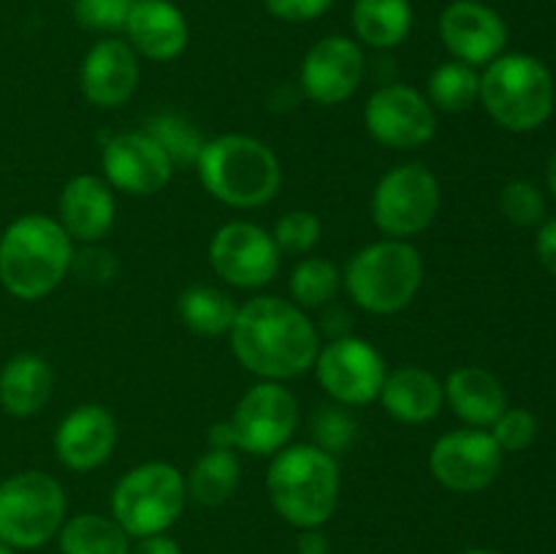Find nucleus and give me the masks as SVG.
I'll return each instance as SVG.
<instances>
[{"mask_svg":"<svg viewBox=\"0 0 556 554\" xmlns=\"http://www.w3.org/2000/svg\"><path fill=\"white\" fill-rule=\"evenodd\" d=\"M188 505L185 473L172 462H141L112 489V516L134 538L168 532Z\"/></svg>","mask_w":556,"mask_h":554,"instance_id":"0eeeda50","label":"nucleus"},{"mask_svg":"<svg viewBox=\"0 0 556 554\" xmlns=\"http://www.w3.org/2000/svg\"><path fill=\"white\" fill-rule=\"evenodd\" d=\"M117 418L106 405L85 402L60 418L54 429V456L71 473H92L112 459L117 449Z\"/></svg>","mask_w":556,"mask_h":554,"instance_id":"a211bd4d","label":"nucleus"},{"mask_svg":"<svg viewBox=\"0 0 556 554\" xmlns=\"http://www.w3.org/2000/svg\"><path fill=\"white\" fill-rule=\"evenodd\" d=\"M459 554H503V552H494V549L476 546V549H465V552H459Z\"/></svg>","mask_w":556,"mask_h":554,"instance_id":"37998d69","label":"nucleus"},{"mask_svg":"<svg viewBox=\"0 0 556 554\" xmlns=\"http://www.w3.org/2000/svg\"><path fill=\"white\" fill-rule=\"evenodd\" d=\"M68 500L52 473L20 470L0 481V543L33 552L54 541L65 521Z\"/></svg>","mask_w":556,"mask_h":554,"instance_id":"6e6552de","label":"nucleus"},{"mask_svg":"<svg viewBox=\"0 0 556 554\" xmlns=\"http://www.w3.org/2000/svg\"><path fill=\"white\" fill-rule=\"evenodd\" d=\"M60 554H130V536L114 521V516L85 514L65 516L58 532Z\"/></svg>","mask_w":556,"mask_h":554,"instance_id":"bb28decb","label":"nucleus"},{"mask_svg":"<svg viewBox=\"0 0 556 554\" xmlns=\"http://www.w3.org/2000/svg\"><path fill=\"white\" fill-rule=\"evenodd\" d=\"M438 33L451 58L472 68H486L508 43L505 20L481 0H454L445 5L438 20Z\"/></svg>","mask_w":556,"mask_h":554,"instance_id":"f3484780","label":"nucleus"},{"mask_svg":"<svg viewBox=\"0 0 556 554\" xmlns=\"http://www.w3.org/2000/svg\"><path fill=\"white\" fill-rule=\"evenodd\" d=\"M367 134L389 150H418L438 130V112L421 90L402 81L380 85L364 103Z\"/></svg>","mask_w":556,"mask_h":554,"instance_id":"4468645a","label":"nucleus"},{"mask_svg":"<svg viewBox=\"0 0 556 554\" xmlns=\"http://www.w3.org/2000/svg\"><path fill=\"white\" fill-rule=\"evenodd\" d=\"M367 58L356 38L326 36L307 49L299 71L304 96L318 106L345 103L362 87Z\"/></svg>","mask_w":556,"mask_h":554,"instance_id":"dca6fc26","label":"nucleus"},{"mask_svg":"<svg viewBox=\"0 0 556 554\" xmlns=\"http://www.w3.org/2000/svg\"><path fill=\"white\" fill-rule=\"evenodd\" d=\"M195 172L206 193L233 210L266 206L282 188V166L275 150L248 134L206 139Z\"/></svg>","mask_w":556,"mask_h":554,"instance_id":"20e7f679","label":"nucleus"},{"mask_svg":"<svg viewBox=\"0 0 556 554\" xmlns=\"http://www.w3.org/2000/svg\"><path fill=\"white\" fill-rule=\"evenodd\" d=\"M101 177L125 196H155L172 182L174 163L147 130L114 134L101 147Z\"/></svg>","mask_w":556,"mask_h":554,"instance_id":"2eb2a0df","label":"nucleus"},{"mask_svg":"<svg viewBox=\"0 0 556 554\" xmlns=\"http://www.w3.org/2000/svg\"><path fill=\"white\" fill-rule=\"evenodd\" d=\"M353 33L362 47L394 49L410 36V0H353Z\"/></svg>","mask_w":556,"mask_h":554,"instance_id":"393cba45","label":"nucleus"},{"mask_svg":"<svg viewBox=\"0 0 556 554\" xmlns=\"http://www.w3.org/2000/svg\"><path fill=\"white\" fill-rule=\"evenodd\" d=\"M242 481V462L233 449H206L185 476L188 500L201 508H217L237 494Z\"/></svg>","mask_w":556,"mask_h":554,"instance_id":"a878e982","label":"nucleus"},{"mask_svg":"<svg viewBox=\"0 0 556 554\" xmlns=\"http://www.w3.org/2000/svg\"><path fill=\"white\" fill-rule=\"evenodd\" d=\"M139 54L125 38H101L85 54L79 68V90L92 106L117 109L130 101L139 87Z\"/></svg>","mask_w":556,"mask_h":554,"instance_id":"6ab92c4d","label":"nucleus"},{"mask_svg":"<svg viewBox=\"0 0 556 554\" xmlns=\"http://www.w3.org/2000/svg\"><path fill=\"white\" fill-rule=\"evenodd\" d=\"M372 223L383 237L407 239L427 231L440 212V182L427 163H400L378 179L369 199Z\"/></svg>","mask_w":556,"mask_h":554,"instance_id":"1a4fd4ad","label":"nucleus"},{"mask_svg":"<svg viewBox=\"0 0 556 554\" xmlns=\"http://www.w3.org/2000/svg\"><path fill=\"white\" fill-rule=\"evenodd\" d=\"M356 438V421L342 405H326L313 416V443L329 454L340 456L351 449Z\"/></svg>","mask_w":556,"mask_h":554,"instance_id":"72a5a7b5","label":"nucleus"},{"mask_svg":"<svg viewBox=\"0 0 556 554\" xmlns=\"http://www.w3.org/2000/svg\"><path fill=\"white\" fill-rule=\"evenodd\" d=\"M424 286V259L407 239L364 244L342 269V288L369 315H396L413 304Z\"/></svg>","mask_w":556,"mask_h":554,"instance_id":"39448f33","label":"nucleus"},{"mask_svg":"<svg viewBox=\"0 0 556 554\" xmlns=\"http://www.w3.org/2000/svg\"><path fill=\"white\" fill-rule=\"evenodd\" d=\"M313 369L320 389L342 407H364L378 402L380 386L389 373L383 353L356 335L331 337L326 345H320Z\"/></svg>","mask_w":556,"mask_h":554,"instance_id":"9b49d317","label":"nucleus"},{"mask_svg":"<svg viewBox=\"0 0 556 554\" xmlns=\"http://www.w3.org/2000/svg\"><path fill=\"white\" fill-rule=\"evenodd\" d=\"M210 266L239 291L266 288L280 272V248L271 231L250 221H228L212 234Z\"/></svg>","mask_w":556,"mask_h":554,"instance_id":"f8f14e48","label":"nucleus"},{"mask_svg":"<svg viewBox=\"0 0 556 554\" xmlns=\"http://www.w3.org/2000/svg\"><path fill=\"white\" fill-rule=\"evenodd\" d=\"M228 340L250 375L277 383L309 373L320 351V331L307 310L271 293L239 304Z\"/></svg>","mask_w":556,"mask_h":554,"instance_id":"f257e3e1","label":"nucleus"},{"mask_svg":"<svg viewBox=\"0 0 556 554\" xmlns=\"http://www.w3.org/2000/svg\"><path fill=\"white\" fill-rule=\"evenodd\" d=\"M340 462L315 443H288L269 456L266 494L282 521L296 530L324 527L340 505Z\"/></svg>","mask_w":556,"mask_h":554,"instance_id":"7ed1b4c3","label":"nucleus"},{"mask_svg":"<svg viewBox=\"0 0 556 554\" xmlns=\"http://www.w3.org/2000/svg\"><path fill=\"white\" fill-rule=\"evenodd\" d=\"M503 456V449L489 429L462 427L434 440L429 451V470L448 492L476 494L497 481Z\"/></svg>","mask_w":556,"mask_h":554,"instance_id":"ddd939ff","label":"nucleus"},{"mask_svg":"<svg viewBox=\"0 0 556 554\" xmlns=\"http://www.w3.org/2000/svg\"><path fill=\"white\" fill-rule=\"evenodd\" d=\"M443 394L445 405L459 421H465V427L489 429L508 407V394L497 375L476 364L451 369L448 378L443 380Z\"/></svg>","mask_w":556,"mask_h":554,"instance_id":"5701e85b","label":"nucleus"},{"mask_svg":"<svg viewBox=\"0 0 556 554\" xmlns=\"http://www.w3.org/2000/svg\"><path fill=\"white\" fill-rule=\"evenodd\" d=\"M125 41L139 58L172 63L190 43V25L172 0H136L125 22Z\"/></svg>","mask_w":556,"mask_h":554,"instance_id":"412c9836","label":"nucleus"},{"mask_svg":"<svg viewBox=\"0 0 556 554\" xmlns=\"http://www.w3.org/2000/svg\"><path fill=\"white\" fill-rule=\"evenodd\" d=\"M228 424L233 449L253 456H275L293 443L299 429V400L286 383L258 380L239 396Z\"/></svg>","mask_w":556,"mask_h":554,"instance_id":"9d476101","label":"nucleus"},{"mask_svg":"<svg viewBox=\"0 0 556 554\" xmlns=\"http://www.w3.org/2000/svg\"><path fill=\"white\" fill-rule=\"evenodd\" d=\"M478 103L510 134L538 130L554 112L552 71L532 54L503 52L483 68Z\"/></svg>","mask_w":556,"mask_h":554,"instance_id":"423d86ee","label":"nucleus"},{"mask_svg":"<svg viewBox=\"0 0 556 554\" xmlns=\"http://www.w3.org/2000/svg\"><path fill=\"white\" fill-rule=\"evenodd\" d=\"M342 288V272L324 255H304L288 277L291 302L302 310H320L337 299Z\"/></svg>","mask_w":556,"mask_h":554,"instance_id":"c756f323","label":"nucleus"},{"mask_svg":"<svg viewBox=\"0 0 556 554\" xmlns=\"http://www.w3.org/2000/svg\"><path fill=\"white\" fill-rule=\"evenodd\" d=\"M136 0H74V16L81 27L96 33L125 30Z\"/></svg>","mask_w":556,"mask_h":554,"instance_id":"f704fd0d","label":"nucleus"},{"mask_svg":"<svg viewBox=\"0 0 556 554\" xmlns=\"http://www.w3.org/2000/svg\"><path fill=\"white\" fill-rule=\"evenodd\" d=\"M130 554H182V546L168 532H157V536L134 538Z\"/></svg>","mask_w":556,"mask_h":554,"instance_id":"ea45409f","label":"nucleus"},{"mask_svg":"<svg viewBox=\"0 0 556 554\" xmlns=\"http://www.w3.org/2000/svg\"><path fill=\"white\" fill-rule=\"evenodd\" d=\"M546 179H548V190H552V196L556 199V150H554V155L548 158V172H546Z\"/></svg>","mask_w":556,"mask_h":554,"instance_id":"79ce46f5","label":"nucleus"},{"mask_svg":"<svg viewBox=\"0 0 556 554\" xmlns=\"http://www.w3.org/2000/svg\"><path fill=\"white\" fill-rule=\"evenodd\" d=\"M74 250L58 217L25 212L0 234V286L22 302H38L65 280Z\"/></svg>","mask_w":556,"mask_h":554,"instance_id":"f03ea898","label":"nucleus"},{"mask_svg":"<svg viewBox=\"0 0 556 554\" xmlns=\"http://www.w3.org/2000/svg\"><path fill=\"white\" fill-rule=\"evenodd\" d=\"M0 554H20V552H14V549H11V546H5V543H0Z\"/></svg>","mask_w":556,"mask_h":554,"instance_id":"c03bdc74","label":"nucleus"},{"mask_svg":"<svg viewBox=\"0 0 556 554\" xmlns=\"http://www.w3.org/2000/svg\"><path fill=\"white\" fill-rule=\"evenodd\" d=\"M500 212L508 223L514 226H535L546 215V201L543 193L527 179H510L505 182V188L500 190Z\"/></svg>","mask_w":556,"mask_h":554,"instance_id":"473e14b6","label":"nucleus"},{"mask_svg":"<svg viewBox=\"0 0 556 554\" xmlns=\"http://www.w3.org/2000/svg\"><path fill=\"white\" fill-rule=\"evenodd\" d=\"M117 217L114 190L101 174H76L63 185L58 221L74 244H98L109 237Z\"/></svg>","mask_w":556,"mask_h":554,"instance_id":"aec40b11","label":"nucleus"},{"mask_svg":"<svg viewBox=\"0 0 556 554\" xmlns=\"http://www.w3.org/2000/svg\"><path fill=\"white\" fill-rule=\"evenodd\" d=\"M266 11L282 22H313L334 5V0H264Z\"/></svg>","mask_w":556,"mask_h":554,"instance_id":"4c0bfd02","label":"nucleus"},{"mask_svg":"<svg viewBox=\"0 0 556 554\" xmlns=\"http://www.w3.org/2000/svg\"><path fill=\"white\" fill-rule=\"evenodd\" d=\"M54 391V369L38 353H16L0 369V407L14 418H30L47 407Z\"/></svg>","mask_w":556,"mask_h":554,"instance_id":"b1692460","label":"nucleus"},{"mask_svg":"<svg viewBox=\"0 0 556 554\" xmlns=\"http://www.w3.org/2000/svg\"><path fill=\"white\" fill-rule=\"evenodd\" d=\"M478 98H481V74L472 65L451 58L429 74L427 101L432 103L434 112H470L478 103Z\"/></svg>","mask_w":556,"mask_h":554,"instance_id":"c85d7f7f","label":"nucleus"},{"mask_svg":"<svg viewBox=\"0 0 556 554\" xmlns=\"http://www.w3.org/2000/svg\"><path fill=\"white\" fill-rule=\"evenodd\" d=\"M271 237H275L280 253L309 255L324 237V226H320V217L315 212L288 210L275 221Z\"/></svg>","mask_w":556,"mask_h":554,"instance_id":"2f4dec72","label":"nucleus"},{"mask_svg":"<svg viewBox=\"0 0 556 554\" xmlns=\"http://www.w3.org/2000/svg\"><path fill=\"white\" fill-rule=\"evenodd\" d=\"M535 250L543 269H546L552 277H556V217H552V221H546L541 226V231H538V239H535Z\"/></svg>","mask_w":556,"mask_h":554,"instance_id":"58836bf2","label":"nucleus"},{"mask_svg":"<svg viewBox=\"0 0 556 554\" xmlns=\"http://www.w3.org/2000/svg\"><path fill=\"white\" fill-rule=\"evenodd\" d=\"M378 402L394 421L421 427L434 421L445 407L443 380L418 364H402L386 373Z\"/></svg>","mask_w":556,"mask_h":554,"instance_id":"4be33fe9","label":"nucleus"},{"mask_svg":"<svg viewBox=\"0 0 556 554\" xmlns=\"http://www.w3.org/2000/svg\"><path fill=\"white\" fill-rule=\"evenodd\" d=\"M489 432L497 440L503 454L527 451L538 438V418L527 407H505L503 416L489 427Z\"/></svg>","mask_w":556,"mask_h":554,"instance_id":"c9c22d12","label":"nucleus"},{"mask_svg":"<svg viewBox=\"0 0 556 554\" xmlns=\"http://www.w3.org/2000/svg\"><path fill=\"white\" fill-rule=\"evenodd\" d=\"M141 130H147V134H150L163 150H166V155L172 158L174 168L195 166L201 147H204L206 141L204 136L195 130V125L190 123V119H185L182 114H174V112L152 114Z\"/></svg>","mask_w":556,"mask_h":554,"instance_id":"7c9ffc66","label":"nucleus"},{"mask_svg":"<svg viewBox=\"0 0 556 554\" xmlns=\"http://www.w3.org/2000/svg\"><path fill=\"white\" fill-rule=\"evenodd\" d=\"M239 304L231 293L215 286H190L179 293V320L201 337H223L231 331Z\"/></svg>","mask_w":556,"mask_h":554,"instance_id":"cd10ccee","label":"nucleus"},{"mask_svg":"<svg viewBox=\"0 0 556 554\" xmlns=\"http://www.w3.org/2000/svg\"><path fill=\"white\" fill-rule=\"evenodd\" d=\"M71 272L81 277L87 282H96V286H103V282H112L119 272L117 255L109 248L98 244H81V250H74V261H71Z\"/></svg>","mask_w":556,"mask_h":554,"instance_id":"e433bc0d","label":"nucleus"},{"mask_svg":"<svg viewBox=\"0 0 556 554\" xmlns=\"http://www.w3.org/2000/svg\"><path fill=\"white\" fill-rule=\"evenodd\" d=\"M296 554H331L329 538H326L324 527H307V530H299Z\"/></svg>","mask_w":556,"mask_h":554,"instance_id":"a19ab883","label":"nucleus"}]
</instances>
